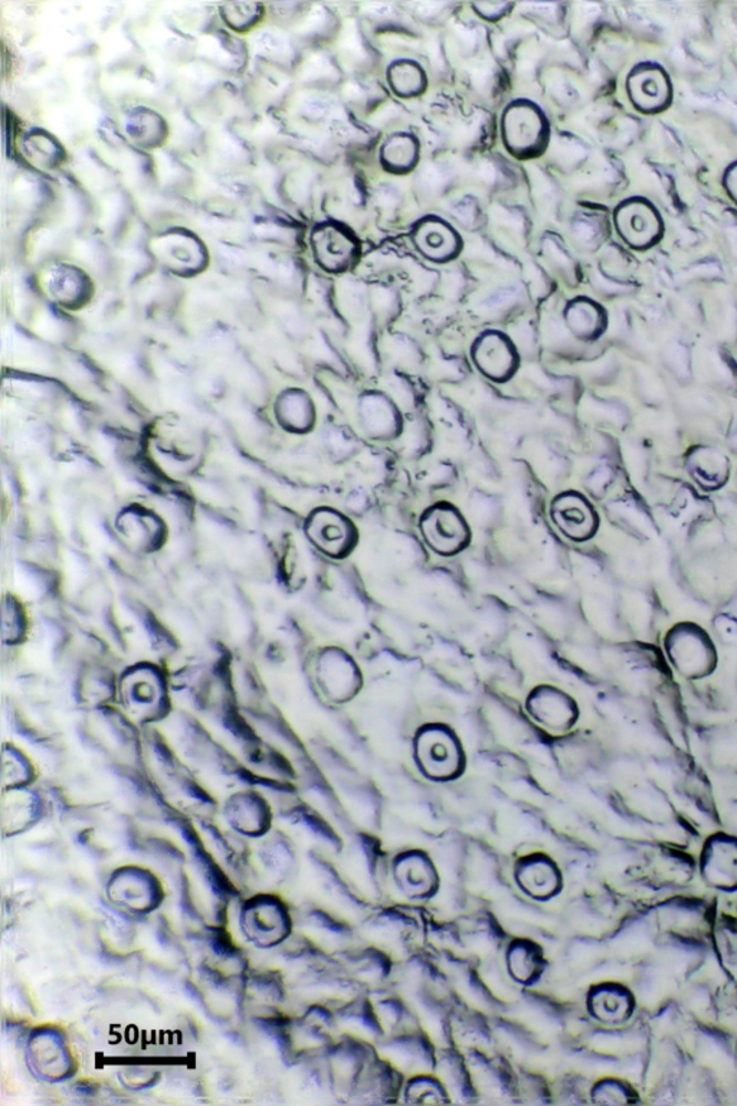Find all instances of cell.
Wrapping results in <instances>:
<instances>
[{
  "label": "cell",
  "instance_id": "obj_1",
  "mask_svg": "<svg viewBox=\"0 0 737 1106\" xmlns=\"http://www.w3.org/2000/svg\"><path fill=\"white\" fill-rule=\"evenodd\" d=\"M502 137L516 156L529 157L543 152L549 142V126L538 107L529 103L510 105L502 117Z\"/></svg>",
  "mask_w": 737,
  "mask_h": 1106
},
{
  "label": "cell",
  "instance_id": "obj_2",
  "mask_svg": "<svg viewBox=\"0 0 737 1106\" xmlns=\"http://www.w3.org/2000/svg\"><path fill=\"white\" fill-rule=\"evenodd\" d=\"M421 530L430 548L443 555L457 554L466 548L470 531L456 507L437 505L430 507L421 520Z\"/></svg>",
  "mask_w": 737,
  "mask_h": 1106
},
{
  "label": "cell",
  "instance_id": "obj_3",
  "mask_svg": "<svg viewBox=\"0 0 737 1106\" xmlns=\"http://www.w3.org/2000/svg\"><path fill=\"white\" fill-rule=\"evenodd\" d=\"M473 361L478 371L495 382H507L519 366L515 344L499 332H487L473 347Z\"/></svg>",
  "mask_w": 737,
  "mask_h": 1106
},
{
  "label": "cell",
  "instance_id": "obj_4",
  "mask_svg": "<svg viewBox=\"0 0 737 1106\" xmlns=\"http://www.w3.org/2000/svg\"><path fill=\"white\" fill-rule=\"evenodd\" d=\"M552 519L569 538L583 540L595 531V515L577 493H564L552 503Z\"/></svg>",
  "mask_w": 737,
  "mask_h": 1106
},
{
  "label": "cell",
  "instance_id": "obj_5",
  "mask_svg": "<svg viewBox=\"0 0 737 1106\" xmlns=\"http://www.w3.org/2000/svg\"><path fill=\"white\" fill-rule=\"evenodd\" d=\"M621 237L634 247L653 244L660 236V219L654 209L643 203H630L616 214Z\"/></svg>",
  "mask_w": 737,
  "mask_h": 1106
},
{
  "label": "cell",
  "instance_id": "obj_6",
  "mask_svg": "<svg viewBox=\"0 0 737 1106\" xmlns=\"http://www.w3.org/2000/svg\"><path fill=\"white\" fill-rule=\"evenodd\" d=\"M414 241L418 250L433 261H448L458 256L457 234L438 219L421 223L415 229Z\"/></svg>",
  "mask_w": 737,
  "mask_h": 1106
},
{
  "label": "cell",
  "instance_id": "obj_7",
  "mask_svg": "<svg viewBox=\"0 0 737 1106\" xmlns=\"http://www.w3.org/2000/svg\"><path fill=\"white\" fill-rule=\"evenodd\" d=\"M702 871L713 886L723 889L735 888L737 886V843L729 839L713 841L703 856Z\"/></svg>",
  "mask_w": 737,
  "mask_h": 1106
},
{
  "label": "cell",
  "instance_id": "obj_8",
  "mask_svg": "<svg viewBox=\"0 0 737 1106\" xmlns=\"http://www.w3.org/2000/svg\"><path fill=\"white\" fill-rule=\"evenodd\" d=\"M315 251L328 270L344 271L356 260L359 247L351 234L339 227H328L320 232L319 248Z\"/></svg>",
  "mask_w": 737,
  "mask_h": 1106
},
{
  "label": "cell",
  "instance_id": "obj_9",
  "mask_svg": "<svg viewBox=\"0 0 737 1106\" xmlns=\"http://www.w3.org/2000/svg\"><path fill=\"white\" fill-rule=\"evenodd\" d=\"M630 94L635 105L644 112L664 107L669 99V85L663 71L648 69L635 71L630 79Z\"/></svg>",
  "mask_w": 737,
  "mask_h": 1106
},
{
  "label": "cell",
  "instance_id": "obj_10",
  "mask_svg": "<svg viewBox=\"0 0 737 1106\" xmlns=\"http://www.w3.org/2000/svg\"><path fill=\"white\" fill-rule=\"evenodd\" d=\"M313 530L315 539L332 554L347 552L353 548L354 530L351 521L332 510L320 511L315 516Z\"/></svg>",
  "mask_w": 737,
  "mask_h": 1106
},
{
  "label": "cell",
  "instance_id": "obj_11",
  "mask_svg": "<svg viewBox=\"0 0 737 1106\" xmlns=\"http://www.w3.org/2000/svg\"><path fill=\"white\" fill-rule=\"evenodd\" d=\"M416 159H418V143L413 137L391 138L384 147L385 167L395 174H404V172L413 169Z\"/></svg>",
  "mask_w": 737,
  "mask_h": 1106
},
{
  "label": "cell",
  "instance_id": "obj_12",
  "mask_svg": "<svg viewBox=\"0 0 737 1106\" xmlns=\"http://www.w3.org/2000/svg\"><path fill=\"white\" fill-rule=\"evenodd\" d=\"M391 84L394 85L396 94L409 95L419 94L424 90L425 76L423 69L413 62H401L391 69Z\"/></svg>",
  "mask_w": 737,
  "mask_h": 1106
},
{
  "label": "cell",
  "instance_id": "obj_13",
  "mask_svg": "<svg viewBox=\"0 0 737 1106\" xmlns=\"http://www.w3.org/2000/svg\"><path fill=\"white\" fill-rule=\"evenodd\" d=\"M567 319L573 332L581 338L592 337L596 332L600 314L590 303H573L568 309Z\"/></svg>",
  "mask_w": 737,
  "mask_h": 1106
},
{
  "label": "cell",
  "instance_id": "obj_14",
  "mask_svg": "<svg viewBox=\"0 0 737 1106\" xmlns=\"http://www.w3.org/2000/svg\"><path fill=\"white\" fill-rule=\"evenodd\" d=\"M726 186H727V189H729L731 198H734L736 200V203H737V165H735L734 167H731V169L729 170V174H727V176H726Z\"/></svg>",
  "mask_w": 737,
  "mask_h": 1106
}]
</instances>
